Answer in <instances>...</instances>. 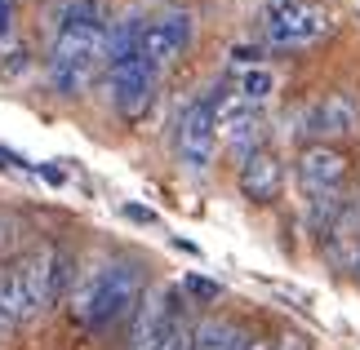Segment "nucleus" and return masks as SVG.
Returning a JSON list of instances; mask_svg holds the SVG:
<instances>
[{"label": "nucleus", "instance_id": "1", "mask_svg": "<svg viewBox=\"0 0 360 350\" xmlns=\"http://www.w3.org/2000/svg\"><path fill=\"white\" fill-rule=\"evenodd\" d=\"M107 13L103 0H67L49 49V85L63 97H80L107 72Z\"/></svg>", "mask_w": 360, "mask_h": 350}, {"label": "nucleus", "instance_id": "2", "mask_svg": "<svg viewBox=\"0 0 360 350\" xmlns=\"http://www.w3.org/2000/svg\"><path fill=\"white\" fill-rule=\"evenodd\" d=\"M143 271L134 262H107L98 271H89L72 292V315L80 328H107L116 319L134 315V306L143 302Z\"/></svg>", "mask_w": 360, "mask_h": 350}, {"label": "nucleus", "instance_id": "3", "mask_svg": "<svg viewBox=\"0 0 360 350\" xmlns=\"http://www.w3.org/2000/svg\"><path fill=\"white\" fill-rule=\"evenodd\" d=\"M262 32H267L276 49H307L334 32V18L316 0H271L267 18H262Z\"/></svg>", "mask_w": 360, "mask_h": 350}, {"label": "nucleus", "instance_id": "4", "mask_svg": "<svg viewBox=\"0 0 360 350\" xmlns=\"http://www.w3.org/2000/svg\"><path fill=\"white\" fill-rule=\"evenodd\" d=\"M156 67L143 58V49L124 53V58H107V93L120 120H143L151 102H156Z\"/></svg>", "mask_w": 360, "mask_h": 350}, {"label": "nucleus", "instance_id": "5", "mask_svg": "<svg viewBox=\"0 0 360 350\" xmlns=\"http://www.w3.org/2000/svg\"><path fill=\"white\" fill-rule=\"evenodd\" d=\"M356 129H360V107L352 93H321L298 116V133L311 137V147H334L338 137H352Z\"/></svg>", "mask_w": 360, "mask_h": 350}, {"label": "nucleus", "instance_id": "6", "mask_svg": "<svg viewBox=\"0 0 360 350\" xmlns=\"http://www.w3.org/2000/svg\"><path fill=\"white\" fill-rule=\"evenodd\" d=\"M174 147H178V160H183L191 173H205L214 164V151H218L214 97H196V102H187V111L178 116V129H174Z\"/></svg>", "mask_w": 360, "mask_h": 350}, {"label": "nucleus", "instance_id": "7", "mask_svg": "<svg viewBox=\"0 0 360 350\" xmlns=\"http://www.w3.org/2000/svg\"><path fill=\"white\" fill-rule=\"evenodd\" d=\"M178 319H183L178 288H147L129 315V350H156L174 332Z\"/></svg>", "mask_w": 360, "mask_h": 350}, {"label": "nucleus", "instance_id": "8", "mask_svg": "<svg viewBox=\"0 0 360 350\" xmlns=\"http://www.w3.org/2000/svg\"><path fill=\"white\" fill-rule=\"evenodd\" d=\"M214 116H218V142H227L231 151H240V160L249 151L262 147V116L258 107H249L236 89H214Z\"/></svg>", "mask_w": 360, "mask_h": 350}, {"label": "nucleus", "instance_id": "9", "mask_svg": "<svg viewBox=\"0 0 360 350\" xmlns=\"http://www.w3.org/2000/svg\"><path fill=\"white\" fill-rule=\"evenodd\" d=\"M191 32H196V22H191V13H187V9L156 13V18H147V22H143L138 49H143V58L160 72V67H169L174 58H183V53H187Z\"/></svg>", "mask_w": 360, "mask_h": 350}, {"label": "nucleus", "instance_id": "10", "mask_svg": "<svg viewBox=\"0 0 360 350\" xmlns=\"http://www.w3.org/2000/svg\"><path fill=\"white\" fill-rule=\"evenodd\" d=\"M294 173H298L302 200H325V195H342V182H347L352 164L338 147H302Z\"/></svg>", "mask_w": 360, "mask_h": 350}, {"label": "nucleus", "instance_id": "11", "mask_svg": "<svg viewBox=\"0 0 360 350\" xmlns=\"http://www.w3.org/2000/svg\"><path fill=\"white\" fill-rule=\"evenodd\" d=\"M22 271H27V279H32V292H36L40 311L53 306L67 288H72V257H67L63 248H53V244L36 248L32 257H22Z\"/></svg>", "mask_w": 360, "mask_h": 350}, {"label": "nucleus", "instance_id": "12", "mask_svg": "<svg viewBox=\"0 0 360 350\" xmlns=\"http://www.w3.org/2000/svg\"><path fill=\"white\" fill-rule=\"evenodd\" d=\"M236 182H240V195L249 204H271L276 195H281V187H285V164L276 160L271 147H258V151H249L240 160Z\"/></svg>", "mask_w": 360, "mask_h": 350}, {"label": "nucleus", "instance_id": "13", "mask_svg": "<svg viewBox=\"0 0 360 350\" xmlns=\"http://www.w3.org/2000/svg\"><path fill=\"white\" fill-rule=\"evenodd\" d=\"M40 315V302L32 292V279H27L22 262L9 266V271H0V319H5V328L13 324H27V319Z\"/></svg>", "mask_w": 360, "mask_h": 350}, {"label": "nucleus", "instance_id": "14", "mask_svg": "<svg viewBox=\"0 0 360 350\" xmlns=\"http://www.w3.org/2000/svg\"><path fill=\"white\" fill-rule=\"evenodd\" d=\"M249 337L231 319H205L196 324V350H245Z\"/></svg>", "mask_w": 360, "mask_h": 350}, {"label": "nucleus", "instance_id": "15", "mask_svg": "<svg viewBox=\"0 0 360 350\" xmlns=\"http://www.w3.org/2000/svg\"><path fill=\"white\" fill-rule=\"evenodd\" d=\"M236 93L245 97L249 107H262V102H267V97L276 93V72H271V67H262V62L240 67V76H236Z\"/></svg>", "mask_w": 360, "mask_h": 350}, {"label": "nucleus", "instance_id": "16", "mask_svg": "<svg viewBox=\"0 0 360 350\" xmlns=\"http://www.w3.org/2000/svg\"><path fill=\"white\" fill-rule=\"evenodd\" d=\"M183 292L196 302H218V292H223V284L218 279H205V275H187L183 279Z\"/></svg>", "mask_w": 360, "mask_h": 350}, {"label": "nucleus", "instance_id": "17", "mask_svg": "<svg viewBox=\"0 0 360 350\" xmlns=\"http://www.w3.org/2000/svg\"><path fill=\"white\" fill-rule=\"evenodd\" d=\"M156 350H196V324H187V319H178L174 332L165 337Z\"/></svg>", "mask_w": 360, "mask_h": 350}, {"label": "nucleus", "instance_id": "18", "mask_svg": "<svg viewBox=\"0 0 360 350\" xmlns=\"http://www.w3.org/2000/svg\"><path fill=\"white\" fill-rule=\"evenodd\" d=\"M13 9H18V0H0V45H9L13 36Z\"/></svg>", "mask_w": 360, "mask_h": 350}, {"label": "nucleus", "instance_id": "19", "mask_svg": "<svg viewBox=\"0 0 360 350\" xmlns=\"http://www.w3.org/2000/svg\"><path fill=\"white\" fill-rule=\"evenodd\" d=\"M0 169H13V173H18V169H32V173H36V164L27 160V156H18V151L0 147Z\"/></svg>", "mask_w": 360, "mask_h": 350}, {"label": "nucleus", "instance_id": "20", "mask_svg": "<svg viewBox=\"0 0 360 350\" xmlns=\"http://www.w3.org/2000/svg\"><path fill=\"white\" fill-rule=\"evenodd\" d=\"M36 173L49 182V187H67V169H58V160H45V164H36Z\"/></svg>", "mask_w": 360, "mask_h": 350}, {"label": "nucleus", "instance_id": "21", "mask_svg": "<svg viewBox=\"0 0 360 350\" xmlns=\"http://www.w3.org/2000/svg\"><path fill=\"white\" fill-rule=\"evenodd\" d=\"M124 217L143 222V227H156V213H151V208H138V204H124Z\"/></svg>", "mask_w": 360, "mask_h": 350}, {"label": "nucleus", "instance_id": "22", "mask_svg": "<svg viewBox=\"0 0 360 350\" xmlns=\"http://www.w3.org/2000/svg\"><path fill=\"white\" fill-rule=\"evenodd\" d=\"M245 350H276V346H271V342H262V337H254V342H249Z\"/></svg>", "mask_w": 360, "mask_h": 350}, {"label": "nucleus", "instance_id": "23", "mask_svg": "<svg viewBox=\"0 0 360 350\" xmlns=\"http://www.w3.org/2000/svg\"><path fill=\"white\" fill-rule=\"evenodd\" d=\"M0 332H5V319H0Z\"/></svg>", "mask_w": 360, "mask_h": 350}]
</instances>
